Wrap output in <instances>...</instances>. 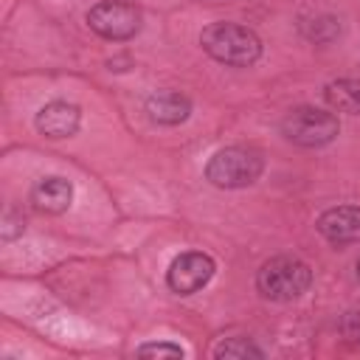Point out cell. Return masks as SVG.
I'll return each mask as SVG.
<instances>
[{
	"instance_id": "1",
	"label": "cell",
	"mask_w": 360,
	"mask_h": 360,
	"mask_svg": "<svg viewBox=\"0 0 360 360\" xmlns=\"http://www.w3.org/2000/svg\"><path fill=\"white\" fill-rule=\"evenodd\" d=\"M202 51L231 68H248L262 56V39L239 22H211L200 34Z\"/></svg>"
},
{
	"instance_id": "2",
	"label": "cell",
	"mask_w": 360,
	"mask_h": 360,
	"mask_svg": "<svg viewBox=\"0 0 360 360\" xmlns=\"http://www.w3.org/2000/svg\"><path fill=\"white\" fill-rule=\"evenodd\" d=\"M264 172V155L253 146H225L211 155L205 166V180L217 188H245L253 186Z\"/></svg>"
},
{
	"instance_id": "3",
	"label": "cell",
	"mask_w": 360,
	"mask_h": 360,
	"mask_svg": "<svg viewBox=\"0 0 360 360\" xmlns=\"http://www.w3.org/2000/svg\"><path fill=\"white\" fill-rule=\"evenodd\" d=\"M312 284V270L295 256H273L256 273V287L270 301H295Z\"/></svg>"
},
{
	"instance_id": "4",
	"label": "cell",
	"mask_w": 360,
	"mask_h": 360,
	"mask_svg": "<svg viewBox=\"0 0 360 360\" xmlns=\"http://www.w3.org/2000/svg\"><path fill=\"white\" fill-rule=\"evenodd\" d=\"M281 132L287 141L307 146V149H315V146L332 143L340 132V124H338L335 112H326L318 107H295L284 115Z\"/></svg>"
},
{
	"instance_id": "5",
	"label": "cell",
	"mask_w": 360,
	"mask_h": 360,
	"mask_svg": "<svg viewBox=\"0 0 360 360\" xmlns=\"http://www.w3.org/2000/svg\"><path fill=\"white\" fill-rule=\"evenodd\" d=\"M87 25L104 39L124 42L141 31V8L132 0H101L87 11Z\"/></svg>"
},
{
	"instance_id": "6",
	"label": "cell",
	"mask_w": 360,
	"mask_h": 360,
	"mask_svg": "<svg viewBox=\"0 0 360 360\" xmlns=\"http://www.w3.org/2000/svg\"><path fill=\"white\" fill-rule=\"evenodd\" d=\"M217 273V264L208 253L202 250H186L180 253L172 264H169V273H166V281L174 292L180 295H191L197 290H202Z\"/></svg>"
},
{
	"instance_id": "7",
	"label": "cell",
	"mask_w": 360,
	"mask_h": 360,
	"mask_svg": "<svg viewBox=\"0 0 360 360\" xmlns=\"http://www.w3.org/2000/svg\"><path fill=\"white\" fill-rule=\"evenodd\" d=\"M318 233L332 245L360 242V205H338L318 217Z\"/></svg>"
},
{
	"instance_id": "8",
	"label": "cell",
	"mask_w": 360,
	"mask_h": 360,
	"mask_svg": "<svg viewBox=\"0 0 360 360\" xmlns=\"http://www.w3.org/2000/svg\"><path fill=\"white\" fill-rule=\"evenodd\" d=\"M82 124V110L68 101H51L37 112V129L48 138H70Z\"/></svg>"
},
{
	"instance_id": "9",
	"label": "cell",
	"mask_w": 360,
	"mask_h": 360,
	"mask_svg": "<svg viewBox=\"0 0 360 360\" xmlns=\"http://www.w3.org/2000/svg\"><path fill=\"white\" fill-rule=\"evenodd\" d=\"M146 112L155 124H166V127H174V124H183L191 112V101L177 93V90H158L146 98Z\"/></svg>"
},
{
	"instance_id": "10",
	"label": "cell",
	"mask_w": 360,
	"mask_h": 360,
	"mask_svg": "<svg viewBox=\"0 0 360 360\" xmlns=\"http://www.w3.org/2000/svg\"><path fill=\"white\" fill-rule=\"evenodd\" d=\"M31 202L45 214H62L73 202V186L65 177H42L31 188Z\"/></svg>"
},
{
	"instance_id": "11",
	"label": "cell",
	"mask_w": 360,
	"mask_h": 360,
	"mask_svg": "<svg viewBox=\"0 0 360 360\" xmlns=\"http://www.w3.org/2000/svg\"><path fill=\"white\" fill-rule=\"evenodd\" d=\"M323 98L332 110L360 115V79H338L323 87Z\"/></svg>"
},
{
	"instance_id": "12",
	"label": "cell",
	"mask_w": 360,
	"mask_h": 360,
	"mask_svg": "<svg viewBox=\"0 0 360 360\" xmlns=\"http://www.w3.org/2000/svg\"><path fill=\"white\" fill-rule=\"evenodd\" d=\"M301 31L307 39L312 42H332L338 34H340V22L329 14H321V17H312V20H304L301 22Z\"/></svg>"
},
{
	"instance_id": "13",
	"label": "cell",
	"mask_w": 360,
	"mask_h": 360,
	"mask_svg": "<svg viewBox=\"0 0 360 360\" xmlns=\"http://www.w3.org/2000/svg\"><path fill=\"white\" fill-rule=\"evenodd\" d=\"M214 357H233V360H248V357H264V352L256 346V343H250L248 338H228V340H222L217 349H214Z\"/></svg>"
},
{
	"instance_id": "14",
	"label": "cell",
	"mask_w": 360,
	"mask_h": 360,
	"mask_svg": "<svg viewBox=\"0 0 360 360\" xmlns=\"http://www.w3.org/2000/svg\"><path fill=\"white\" fill-rule=\"evenodd\" d=\"M186 349L177 343H143L138 346V357H183Z\"/></svg>"
},
{
	"instance_id": "15",
	"label": "cell",
	"mask_w": 360,
	"mask_h": 360,
	"mask_svg": "<svg viewBox=\"0 0 360 360\" xmlns=\"http://www.w3.org/2000/svg\"><path fill=\"white\" fill-rule=\"evenodd\" d=\"M343 332H346V338H352V340L360 343V312H349V315H346Z\"/></svg>"
},
{
	"instance_id": "16",
	"label": "cell",
	"mask_w": 360,
	"mask_h": 360,
	"mask_svg": "<svg viewBox=\"0 0 360 360\" xmlns=\"http://www.w3.org/2000/svg\"><path fill=\"white\" fill-rule=\"evenodd\" d=\"M357 278H360V262H357Z\"/></svg>"
}]
</instances>
